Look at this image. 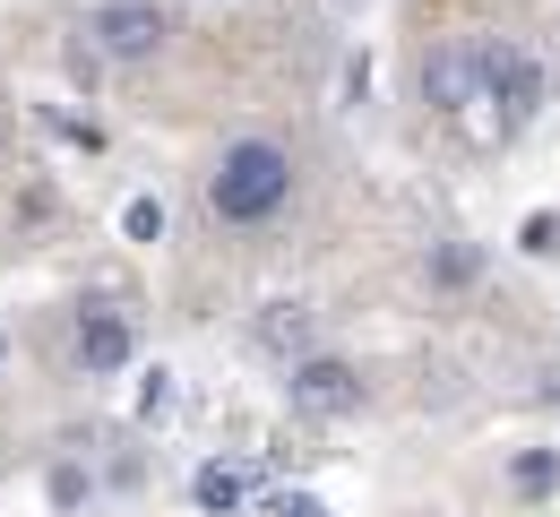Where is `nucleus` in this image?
<instances>
[{
  "label": "nucleus",
  "instance_id": "obj_2",
  "mask_svg": "<svg viewBox=\"0 0 560 517\" xmlns=\"http://www.w3.org/2000/svg\"><path fill=\"white\" fill-rule=\"evenodd\" d=\"M95 35H104L113 61H139V52L164 44V9H147V0H113V9L95 17Z\"/></svg>",
  "mask_w": 560,
  "mask_h": 517
},
{
  "label": "nucleus",
  "instance_id": "obj_4",
  "mask_svg": "<svg viewBox=\"0 0 560 517\" xmlns=\"http://www.w3.org/2000/svg\"><path fill=\"white\" fill-rule=\"evenodd\" d=\"M78 345H86V363H121V319H78Z\"/></svg>",
  "mask_w": 560,
  "mask_h": 517
},
{
  "label": "nucleus",
  "instance_id": "obj_3",
  "mask_svg": "<svg viewBox=\"0 0 560 517\" xmlns=\"http://www.w3.org/2000/svg\"><path fill=\"white\" fill-rule=\"evenodd\" d=\"M353 397H362V388H353L346 363H302L293 371V406H311V414H346Z\"/></svg>",
  "mask_w": 560,
  "mask_h": 517
},
{
  "label": "nucleus",
  "instance_id": "obj_1",
  "mask_svg": "<svg viewBox=\"0 0 560 517\" xmlns=\"http://www.w3.org/2000/svg\"><path fill=\"white\" fill-rule=\"evenodd\" d=\"M284 199H293V155H284L277 139H233V148L215 155L208 208L224 224H268Z\"/></svg>",
  "mask_w": 560,
  "mask_h": 517
}]
</instances>
